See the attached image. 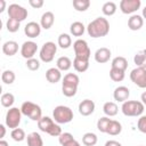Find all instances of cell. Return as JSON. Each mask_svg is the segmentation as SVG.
<instances>
[{"instance_id":"83f0119b","label":"cell","mask_w":146,"mask_h":146,"mask_svg":"<svg viewBox=\"0 0 146 146\" xmlns=\"http://www.w3.org/2000/svg\"><path fill=\"white\" fill-rule=\"evenodd\" d=\"M57 43H58V46H59L62 49H67V48H70L71 44H72V38H71V35L67 34V33H62V34H59V36H58Z\"/></svg>"},{"instance_id":"484cf974","label":"cell","mask_w":146,"mask_h":146,"mask_svg":"<svg viewBox=\"0 0 146 146\" xmlns=\"http://www.w3.org/2000/svg\"><path fill=\"white\" fill-rule=\"evenodd\" d=\"M73 67L76 72L83 73L89 68V60H84V59H80L75 57L73 59Z\"/></svg>"},{"instance_id":"e0dca14e","label":"cell","mask_w":146,"mask_h":146,"mask_svg":"<svg viewBox=\"0 0 146 146\" xmlns=\"http://www.w3.org/2000/svg\"><path fill=\"white\" fill-rule=\"evenodd\" d=\"M144 25V18L140 15H131L130 18L128 19V27L131 31H138L143 27Z\"/></svg>"},{"instance_id":"4316f807","label":"cell","mask_w":146,"mask_h":146,"mask_svg":"<svg viewBox=\"0 0 146 146\" xmlns=\"http://www.w3.org/2000/svg\"><path fill=\"white\" fill-rule=\"evenodd\" d=\"M121 131H122V124L116 120H112L107 128L106 133H108L110 136H117L121 133Z\"/></svg>"},{"instance_id":"44dd1931","label":"cell","mask_w":146,"mask_h":146,"mask_svg":"<svg viewBox=\"0 0 146 146\" xmlns=\"http://www.w3.org/2000/svg\"><path fill=\"white\" fill-rule=\"evenodd\" d=\"M103 112L108 117L115 116L117 114V112H119V107H117L116 103H114V102H106L103 105Z\"/></svg>"},{"instance_id":"ba28073f","label":"cell","mask_w":146,"mask_h":146,"mask_svg":"<svg viewBox=\"0 0 146 146\" xmlns=\"http://www.w3.org/2000/svg\"><path fill=\"white\" fill-rule=\"evenodd\" d=\"M56 52H57V46H56V43L52 42V41H47L41 47L39 56H40V59L43 63H50V62H52Z\"/></svg>"},{"instance_id":"b9f144b4","label":"cell","mask_w":146,"mask_h":146,"mask_svg":"<svg viewBox=\"0 0 146 146\" xmlns=\"http://www.w3.org/2000/svg\"><path fill=\"white\" fill-rule=\"evenodd\" d=\"M26 67L30 71H38L40 68V62L38 59H35L34 57L31 59H27L26 60Z\"/></svg>"},{"instance_id":"277c9868","label":"cell","mask_w":146,"mask_h":146,"mask_svg":"<svg viewBox=\"0 0 146 146\" xmlns=\"http://www.w3.org/2000/svg\"><path fill=\"white\" fill-rule=\"evenodd\" d=\"M144 104L138 100H127L122 103L121 111L125 116H141L144 112Z\"/></svg>"},{"instance_id":"7dc6e473","label":"cell","mask_w":146,"mask_h":146,"mask_svg":"<svg viewBox=\"0 0 146 146\" xmlns=\"http://www.w3.org/2000/svg\"><path fill=\"white\" fill-rule=\"evenodd\" d=\"M0 129H1V135H0V138L2 139V138L5 137V135H6V128H5V125H3V124H1V125H0Z\"/></svg>"},{"instance_id":"7c38bea8","label":"cell","mask_w":146,"mask_h":146,"mask_svg":"<svg viewBox=\"0 0 146 146\" xmlns=\"http://www.w3.org/2000/svg\"><path fill=\"white\" fill-rule=\"evenodd\" d=\"M36 50H38V44L34 41H31V40L25 41L21 47V55L23 58H25L27 60V59H31L34 57Z\"/></svg>"},{"instance_id":"8992f818","label":"cell","mask_w":146,"mask_h":146,"mask_svg":"<svg viewBox=\"0 0 146 146\" xmlns=\"http://www.w3.org/2000/svg\"><path fill=\"white\" fill-rule=\"evenodd\" d=\"M21 119H22V111L18 107H10L7 113H6V125L9 129H16L18 128L19 123H21Z\"/></svg>"},{"instance_id":"5bb4252c","label":"cell","mask_w":146,"mask_h":146,"mask_svg":"<svg viewBox=\"0 0 146 146\" xmlns=\"http://www.w3.org/2000/svg\"><path fill=\"white\" fill-rule=\"evenodd\" d=\"M41 29L42 27H41V25L39 23H36V22H29L25 25V27H24V33H25L26 36L33 39V38H36V36L40 35Z\"/></svg>"},{"instance_id":"7402d4cb","label":"cell","mask_w":146,"mask_h":146,"mask_svg":"<svg viewBox=\"0 0 146 146\" xmlns=\"http://www.w3.org/2000/svg\"><path fill=\"white\" fill-rule=\"evenodd\" d=\"M26 141H27V146H43L42 137L36 131L29 133L26 137Z\"/></svg>"},{"instance_id":"681fc988","label":"cell","mask_w":146,"mask_h":146,"mask_svg":"<svg viewBox=\"0 0 146 146\" xmlns=\"http://www.w3.org/2000/svg\"><path fill=\"white\" fill-rule=\"evenodd\" d=\"M0 3H1V8H0V13H2L6 8V1L5 0H0Z\"/></svg>"},{"instance_id":"6da1fadb","label":"cell","mask_w":146,"mask_h":146,"mask_svg":"<svg viewBox=\"0 0 146 146\" xmlns=\"http://www.w3.org/2000/svg\"><path fill=\"white\" fill-rule=\"evenodd\" d=\"M87 32L91 38H103L110 32V22L105 17H97L87 26Z\"/></svg>"},{"instance_id":"7a4b0ae2","label":"cell","mask_w":146,"mask_h":146,"mask_svg":"<svg viewBox=\"0 0 146 146\" xmlns=\"http://www.w3.org/2000/svg\"><path fill=\"white\" fill-rule=\"evenodd\" d=\"M38 128L42 132H46L52 137H59L62 133V128L59 127V124L49 116H42L38 121Z\"/></svg>"},{"instance_id":"60d3db41","label":"cell","mask_w":146,"mask_h":146,"mask_svg":"<svg viewBox=\"0 0 146 146\" xmlns=\"http://www.w3.org/2000/svg\"><path fill=\"white\" fill-rule=\"evenodd\" d=\"M73 140H74L73 135L70 133V132H62L60 136L58 137V141H59V144L62 146H66V145H68Z\"/></svg>"},{"instance_id":"f5cc1de1","label":"cell","mask_w":146,"mask_h":146,"mask_svg":"<svg viewBox=\"0 0 146 146\" xmlns=\"http://www.w3.org/2000/svg\"><path fill=\"white\" fill-rule=\"evenodd\" d=\"M140 146H144V145H140Z\"/></svg>"},{"instance_id":"1f68e13d","label":"cell","mask_w":146,"mask_h":146,"mask_svg":"<svg viewBox=\"0 0 146 146\" xmlns=\"http://www.w3.org/2000/svg\"><path fill=\"white\" fill-rule=\"evenodd\" d=\"M0 102H1V105L3 107H7V108H10L15 102V96L11 94V92H5L1 95V98H0Z\"/></svg>"},{"instance_id":"603a6c76","label":"cell","mask_w":146,"mask_h":146,"mask_svg":"<svg viewBox=\"0 0 146 146\" xmlns=\"http://www.w3.org/2000/svg\"><path fill=\"white\" fill-rule=\"evenodd\" d=\"M72 65H73V63H72V60H71L67 56H62V57H59V58L57 59V62H56V67H57L60 72H63V71H68V70L72 67Z\"/></svg>"},{"instance_id":"ab89813d","label":"cell","mask_w":146,"mask_h":146,"mask_svg":"<svg viewBox=\"0 0 146 146\" xmlns=\"http://www.w3.org/2000/svg\"><path fill=\"white\" fill-rule=\"evenodd\" d=\"M62 83H70V84H75L79 86L80 83V79L75 73H67L64 75L63 78V82Z\"/></svg>"},{"instance_id":"5b68a950","label":"cell","mask_w":146,"mask_h":146,"mask_svg":"<svg viewBox=\"0 0 146 146\" xmlns=\"http://www.w3.org/2000/svg\"><path fill=\"white\" fill-rule=\"evenodd\" d=\"M21 111H22V114L30 117L32 121H39L41 117H42V110L41 107L33 103V102H24L21 106Z\"/></svg>"},{"instance_id":"4dcf8cb0","label":"cell","mask_w":146,"mask_h":146,"mask_svg":"<svg viewBox=\"0 0 146 146\" xmlns=\"http://www.w3.org/2000/svg\"><path fill=\"white\" fill-rule=\"evenodd\" d=\"M102 11L105 16H113L116 13V3L113 1H107L103 5Z\"/></svg>"},{"instance_id":"d6a6232c","label":"cell","mask_w":146,"mask_h":146,"mask_svg":"<svg viewBox=\"0 0 146 146\" xmlns=\"http://www.w3.org/2000/svg\"><path fill=\"white\" fill-rule=\"evenodd\" d=\"M97 136L94 132H86L82 136V144L86 146H95L97 144Z\"/></svg>"},{"instance_id":"816d5d0a","label":"cell","mask_w":146,"mask_h":146,"mask_svg":"<svg viewBox=\"0 0 146 146\" xmlns=\"http://www.w3.org/2000/svg\"><path fill=\"white\" fill-rule=\"evenodd\" d=\"M143 18H146V6L144 7V9H143Z\"/></svg>"},{"instance_id":"c3c4849f","label":"cell","mask_w":146,"mask_h":146,"mask_svg":"<svg viewBox=\"0 0 146 146\" xmlns=\"http://www.w3.org/2000/svg\"><path fill=\"white\" fill-rule=\"evenodd\" d=\"M66 146H81V145H80V143H79L78 140L74 139L73 141H71V143H70L68 145H66Z\"/></svg>"},{"instance_id":"d590c367","label":"cell","mask_w":146,"mask_h":146,"mask_svg":"<svg viewBox=\"0 0 146 146\" xmlns=\"http://www.w3.org/2000/svg\"><path fill=\"white\" fill-rule=\"evenodd\" d=\"M73 7L76 11H86L90 7L89 0H73Z\"/></svg>"},{"instance_id":"74e56055","label":"cell","mask_w":146,"mask_h":146,"mask_svg":"<svg viewBox=\"0 0 146 146\" xmlns=\"http://www.w3.org/2000/svg\"><path fill=\"white\" fill-rule=\"evenodd\" d=\"M10 137L15 141H23L26 138V135H25V131L22 128H16V129H13L11 130Z\"/></svg>"},{"instance_id":"ffe728a7","label":"cell","mask_w":146,"mask_h":146,"mask_svg":"<svg viewBox=\"0 0 146 146\" xmlns=\"http://www.w3.org/2000/svg\"><path fill=\"white\" fill-rule=\"evenodd\" d=\"M17 51H18V43L14 40L6 41L2 44V52L7 56H14L17 54Z\"/></svg>"},{"instance_id":"f6af8a7d","label":"cell","mask_w":146,"mask_h":146,"mask_svg":"<svg viewBox=\"0 0 146 146\" xmlns=\"http://www.w3.org/2000/svg\"><path fill=\"white\" fill-rule=\"evenodd\" d=\"M105 146H122L121 143L116 141V140H107L105 143Z\"/></svg>"},{"instance_id":"ac0fdd59","label":"cell","mask_w":146,"mask_h":146,"mask_svg":"<svg viewBox=\"0 0 146 146\" xmlns=\"http://www.w3.org/2000/svg\"><path fill=\"white\" fill-rule=\"evenodd\" d=\"M55 22V15L52 11H46L42 14L41 18H40V25L42 29L44 30H49Z\"/></svg>"},{"instance_id":"8d00e7d4","label":"cell","mask_w":146,"mask_h":146,"mask_svg":"<svg viewBox=\"0 0 146 146\" xmlns=\"http://www.w3.org/2000/svg\"><path fill=\"white\" fill-rule=\"evenodd\" d=\"M15 79H16V75H15V73L11 70H6L1 74V80H2V82L5 84H11V83H14Z\"/></svg>"},{"instance_id":"f907efd6","label":"cell","mask_w":146,"mask_h":146,"mask_svg":"<svg viewBox=\"0 0 146 146\" xmlns=\"http://www.w3.org/2000/svg\"><path fill=\"white\" fill-rule=\"evenodd\" d=\"M0 146H9V145H8V143H7L6 140L1 139V140H0Z\"/></svg>"},{"instance_id":"f1b7e54d","label":"cell","mask_w":146,"mask_h":146,"mask_svg":"<svg viewBox=\"0 0 146 146\" xmlns=\"http://www.w3.org/2000/svg\"><path fill=\"white\" fill-rule=\"evenodd\" d=\"M133 62L137 65V67L146 68V49H143V50L138 51L133 57Z\"/></svg>"},{"instance_id":"3957f363","label":"cell","mask_w":146,"mask_h":146,"mask_svg":"<svg viewBox=\"0 0 146 146\" xmlns=\"http://www.w3.org/2000/svg\"><path fill=\"white\" fill-rule=\"evenodd\" d=\"M73 111L68 106L58 105L52 111V119L58 124H65L73 120Z\"/></svg>"},{"instance_id":"836d02e7","label":"cell","mask_w":146,"mask_h":146,"mask_svg":"<svg viewBox=\"0 0 146 146\" xmlns=\"http://www.w3.org/2000/svg\"><path fill=\"white\" fill-rule=\"evenodd\" d=\"M125 76V71H121L117 68H112L110 70V78L114 81V82H121L124 80Z\"/></svg>"},{"instance_id":"ee69618b","label":"cell","mask_w":146,"mask_h":146,"mask_svg":"<svg viewBox=\"0 0 146 146\" xmlns=\"http://www.w3.org/2000/svg\"><path fill=\"white\" fill-rule=\"evenodd\" d=\"M29 3H30L31 7H33L35 9H39V8H41L43 6L44 2H43V0H30Z\"/></svg>"},{"instance_id":"f35d334b","label":"cell","mask_w":146,"mask_h":146,"mask_svg":"<svg viewBox=\"0 0 146 146\" xmlns=\"http://www.w3.org/2000/svg\"><path fill=\"white\" fill-rule=\"evenodd\" d=\"M19 26H21V22L18 21H15L13 18H8V21L6 22V27H7V31L10 32V33H15L19 30Z\"/></svg>"},{"instance_id":"d4e9b609","label":"cell","mask_w":146,"mask_h":146,"mask_svg":"<svg viewBox=\"0 0 146 146\" xmlns=\"http://www.w3.org/2000/svg\"><path fill=\"white\" fill-rule=\"evenodd\" d=\"M86 26L83 25V23H81V22H73L72 24H71V26H70V32H71V34L73 35V36H81L83 33H84V31H86Z\"/></svg>"},{"instance_id":"30bf717a","label":"cell","mask_w":146,"mask_h":146,"mask_svg":"<svg viewBox=\"0 0 146 146\" xmlns=\"http://www.w3.org/2000/svg\"><path fill=\"white\" fill-rule=\"evenodd\" d=\"M130 80L139 88H146V68L136 67L130 72Z\"/></svg>"},{"instance_id":"2e32d148","label":"cell","mask_w":146,"mask_h":146,"mask_svg":"<svg viewBox=\"0 0 146 146\" xmlns=\"http://www.w3.org/2000/svg\"><path fill=\"white\" fill-rule=\"evenodd\" d=\"M111 55H112V52H111V50H110L108 48L102 47V48H99V49L96 50L94 57H95V60H96L97 63L104 64V63H107V62L110 60Z\"/></svg>"},{"instance_id":"7bdbcfd3","label":"cell","mask_w":146,"mask_h":146,"mask_svg":"<svg viewBox=\"0 0 146 146\" xmlns=\"http://www.w3.org/2000/svg\"><path fill=\"white\" fill-rule=\"evenodd\" d=\"M137 128L140 132L146 135V115H141L139 116L138 121H137Z\"/></svg>"},{"instance_id":"bcb514c9","label":"cell","mask_w":146,"mask_h":146,"mask_svg":"<svg viewBox=\"0 0 146 146\" xmlns=\"http://www.w3.org/2000/svg\"><path fill=\"white\" fill-rule=\"evenodd\" d=\"M140 100H141V103L144 104V106H146V91H144V92L141 94V96H140Z\"/></svg>"},{"instance_id":"8fae6325","label":"cell","mask_w":146,"mask_h":146,"mask_svg":"<svg viewBox=\"0 0 146 146\" xmlns=\"http://www.w3.org/2000/svg\"><path fill=\"white\" fill-rule=\"evenodd\" d=\"M141 6L140 0H121L120 1V10L123 14H133Z\"/></svg>"},{"instance_id":"52a82bcc","label":"cell","mask_w":146,"mask_h":146,"mask_svg":"<svg viewBox=\"0 0 146 146\" xmlns=\"http://www.w3.org/2000/svg\"><path fill=\"white\" fill-rule=\"evenodd\" d=\"M73 49H74V54H75L76 58L89 60L91 51H90V48H89L86 40H83V39L75 40L74 43H73Z\"/></svg>"},{"instance_id":"9a60e30c","label":"cell","mask_w":146,"mask_h":146,"mask_svg":"<svg viewBox=\"0 0 146 146\" xmlns=\"http://www.w3.org/2000/svg\"><path fill=\"white\" fill-rule=\"evenodd\" d=\"M130 96V90L128 87L125 86H120V87H116L114 89V92H113V98L116 100V102H120V103H124L128 100Z\"/></svg>"},{"instance_id":"9c48e42d","label":"cell","mask_w":146,"mask_h":146,"mask_svg":"<svg viewBox=\"0 0 146 146\" xmlns=\"http://www.w3.org/2000/svg\"><path fill=\"white\" fill-rule=\"evenodd\" d=\"M7 11H8V17L9 18H13V19L18 21V22H23L29 15L27 9H25L23 6H21L18 3L9 5L8 8H7Z\"/></svg>"},{"instance_id":"cb8c5ba5","label":"cell","mask_w":146,"mask_h":146,"mask_svg":"<svg viewBox=\"0 0 146 146\" xmlns=\"http://www.w3.org/2000/svg\"><path fill=\"white\" fill-rule=\"evenodd\" d=\"M111 67L112 68H117V70H121V71H125L127 67H128V60L123 56H117V57L112 59Z\"/></svg>"},{"instance_id":"e575fe53","label":"cell","mask_w":146,"mask_h":146,"mask_svg":"<svg viewBox=\"0 0 146 146\" xmlns=\"http://www.w3.org/2000/svg\"><path fill=\"white\" fill-rule=\"evenodd\" d=\"M111 121H112V119H110L108 116H103V117L98 119V121H97V129H98L100 132L106 133L107 128H108Z\"/></svg>"},{"instance_id":"4fadbf2b","label":"cell","mask_w":146,"mask_h":146,"mask_svg":"<svg viewBox=\"0 0 146 146\" xmlns=\"http://www.w3.org/2000/svg\"><path fill=\"white\" fill-rule=\"evenodd\" d=\"M95 107H96V105H95L94 100H91V99H83L79 104L78 110H79V113L82 116H89V115H91L94 113Z\"/></svg>"},{"instance_id":"f546056e","label":"cell","mask_w":146,"mask_h":146,"mask_svg":"<svg viewBox=\"0 0 146 146\" xmlns=\"http://www.w3.org/2000/svg\"><path fill=\"white\" fill-rule=\"evenodd\" d=\"M78 86L70 84V83H62V92L66 97H73L76 95Z\"/></svg>"},{"instance_id":"d6986e66","label":"cell","mask_w":146,"mask_h":146,"mask_svg":"<svg viewBox=\"0 0 146 146\" xmlns=\"http://www.w3.org/2000/svg\"><path fill=\"white\" fill-rule=\"evenodd\" d=\"M46 79L50 83H57L62 80V72L57 67H50L46 71Z\"/></svg>"}]
</instances>
